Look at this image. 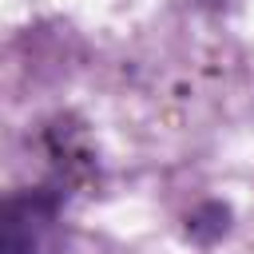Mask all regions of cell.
I'll use <instances>...</instances> for the list:
<instances>
[{"instance_id":"6da1fadb","label":"cell","mask_w":254,"mask_h":254,"mask_svg":"<svg viewBox=\"0 0 254 254\" xmlns=\"http://www.w3.org/2000/svg\"><path fill=\"white\" fill-rule=\"evenodd\" d=\"M60 214L56 190H20L4 198L0 214V254H40L52 222Z\"/></svg>"}]
</instances>
